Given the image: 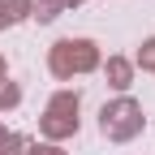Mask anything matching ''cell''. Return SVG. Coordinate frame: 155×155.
Masks as SVG:
<instances>
[]
</instances>
